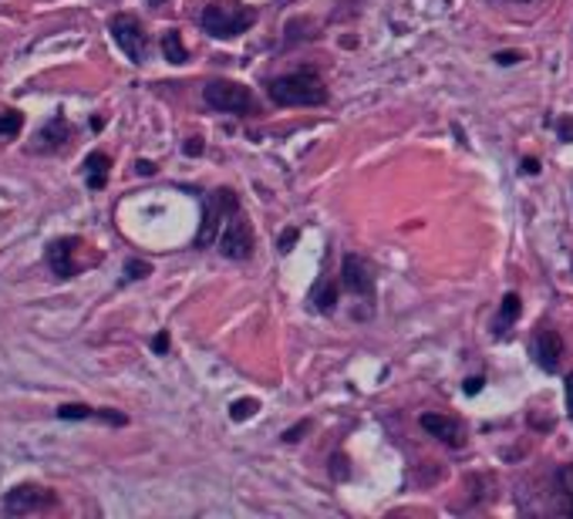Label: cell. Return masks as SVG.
Returning a JSON list of instances; mask_svg holds the SVG:
<instances>
[{"instance_id":"obj_1","label":"cell","mask_w":573,"mask_h":519,"mask_svg":"<svg viewBox=\"0 0 573 519\" xmlns=\"http://www.w3.org/2000/svg\"><path fill=\"white\" fill-rule=\"evenodd\" d=\"M267 95L280 108H314V105L328 102V85H325L321 72L307 64V68H297V72L270 78L267 82Z\"/></svg>"},{"instance_id":"obj_2","label":"cell","mask_w":573,"mask_h":519,"mask_svg":"<svg viewBox=\"0 0 573 519\" xmlns=\"http://www.w3.org/2000/svg\"><path fill=\"white\" fill-rule=\"evenodd\" d=\"M200 24L210 38L230 41V38L246 34L253 24H257V11L246 8V4H236V0H213V4L203 11Z\"/></svg>"},{"instance_id":"obj_3","label":"cell","mask_w":573,"mask_h":519,"mask_svg":"<svg viewBox=\"0 0 573 519\" xmlns=\"http://www.w3.org/2000/svg\"><path fill=\"white\" fill-rule=\"evenodd\" d=\"M240 210V200L233 189H216L206 197V213H203V226L197 233V246H213L220 240V230L226 226V220Z\"/></svg>"},{"instance_id":"obj_4","label":"cell","mask_w":573,"mask_h":519,"mask_svg":"<svg viewBox=\"0 0 573 519\" xmlns=\"http://www.w3.org/2000/svg\"><path fill=\"white\" fill-rule=\"evenodd\" d=\"M108 31L115 38V44L121 47V54L129 57L132 64H146L149 61V34H146V28H142L139 18H132V14H115L108 21Z\"/></svg>"},{"instance_id":"obj_5","label":"cell","mask_w":573,"mask_h":519,"mask_svg":"<svg viewBox=\"0 0 573 519\" xmlns=\"http://www.w3.org/2000/svg\"><path fill=\"white\" fill-rule=\"evenodd\" d=\"M203 98H206L210 108H216V112H230V115L257 112V98H253V92H250L246 85H240V82H226V78L210 82V85L203 88Z\"/></svg>"},{"instance_id":"obj_6","label":"cell","mask_w":573,"mask_h":519,"mask_svg":"<svg viewBox=\"0 0 573 519\" xmlns=\"http://www.w3.org/2000/svg\"><path fill=\"white\" fill-rule=\"evenodd\" d=\"M51 506H57V496L44 486H34V483H21L4 496L8 516H31V512H44Z\"/></svg>"},{"instance_id":"obj_7","label":"cell","mask_w":573,"mask_h":519,"mask_svg":"<svg viewBox=\"0 0 573 519\" xmlns=\"http://www.w3.org/2000/svg\"><path fill=\"white\" fill-rule=\"evenodd\" d=\"M216 246H220V253H223L226 260H250V253H253V230H250V220H246L240 210H236V213L226 220V226L220 230Z\"/></svg>"},{"instance_id":"obj_8","label":"cell","mask_w":573,"mask_h":519,"mask_svg":"<svg viewBox=\"0 0 573 519\" xmlns=\"http://www.w3.org/2000/svg\"><path fill=\"white\" fill-rule=\"evenodd\" d=\"M78 250H82L78 236H61L47 246V267L54 271V277L68 280L85 267V260H78Z\"/></svg>"},{"instance_id":"obj_9","label":"cell","mask_w":573,"mask_h":519,"mask_svg":"<svg viewBox=\"0 0 573 519\" xmlns=\"http://www.w3.org/2000/svg\"><path fill=\"white\" fill-rule=\"evenodd\" d=\"M75 139V128H72V121L65 118V115H51L47 118V125L38 133V139H34V146H31V152H61V149H68V142Z\"/></svg>"},{"instance_id":"obj_10","label":"cell","mask_w":573,"mask_h":519,"mask_svg":"<svg viewBox=\"0 0 573 519\" xmlns=\"http://www.w3.org/2000/svg\"><path fill=\"white\" fill-rule=\"evenodd\" d=\"M341 274H344V287H348L354 297H364L368 304L374 300V271H371V264H368L364 256L348 253Z\"/></svg>"},{"instance_id":"obj_11","label":"cell","mask_w":573,"mask_h":519,"mask_svg":"<svg viewBox=\"0 0 573 519\" xmlns=\"http://www.w3.org/2000/svg\"><path fill=\"white\" fill-rule=\"evenodd\" d=\"M418 425L432 435V438H438L442 445H449V448H459L463 442H466V428H463V422L456 419V415H432V412H425L422 419H418Z\"/></svg>"},{"instance_id":"obj_12","label":"cell","mask_w":573,"mask_h":519,"mask_svg":"<svg viewBox=\"0 0 573 519\" xmlns=\"http://www.w3.org/2000/svg\"><path fill=\"white\" fill-rule=\"evenodd\" d=\"M533 358L547 374H553L560 368V358H563V338L553 328H543L540 324L537 335H533Z\"/></svg>"},{"instance_id":"obj_13","label":"cell","mask_w":573,"mask_h":519,"mask_svg":"<svg viewBox=\"0 0 573 519\" xmlns=\"http://www.w3.org/2000/svg\"><path fill=\"white\" fill-rule=\"evenodd\" d=\"M57 419L61 422H85V419H102L108 425H125V415H115V412H98V409H88V405H61L57 409Z\"/></svg>"},{"instance_id":"obj_14","label":"cell","mask_w":573,"mask_h":519,"mask_svg":"<svg viewBox=\"0 0 573 519\" xmlns=\"http://www.w3.org/2000/svg\"><path fill=\"white\" fill-rule=\"evenodd\" d=\"M108 169H112V159L105 156V152H92L88 159H85V182H88V189H105L108 186Z\"/></svg>"},{"instance_id":"obj_15","label":"cell","mask_w":573,"mask_h":519,"mask_svg":"<svg viewBox=\"0 0 573 519\" xmlns=\"http://www.w3.org/2000/svg\"><path fill=\"white\" fill-rule=\"evenodd\" d=\"M517 317H520V297H517V294H506V297H502V310H499V317H496V328H492L496 338H506Z\"/></svg>"},{"instance_id":"obj_16","label":"cell","mask_w":573,"mask_h":519,"mask_svg":"<svg viewBox=\"0 0 573 519\" xmlns=\"http://www.w3.org/2000/svg\"><path fill=\"white\" fill-rule=\"evenodd\" d=\"M553 483H556V499H560V509L573 516V463H570V466H560Z\"/></svg>"},{"instance_id":"obj_17","label":"cell","mask_w":573,"mask_h":519,"mask_svg":"<svg viewBox=\"0 0 573 519\" xmlns=\"http://www.w3.org/2000/svg\"><path fill=\"white\" fill-rule=\"evenodd\" d=\"M162 54H166L169 64H185V61H189V51H185L179 31H166V34H162Z\"/></svg>"},{"instance_id":"obj_18","label":"cell","mask_w":573,"mask_h":519,"mask_svg":"<svg viewBox=\"0 0 573 519\" xmlns=\"http://www.w3.org/2000/svg\"><path fill=\"white\" fill-rule=\"evenodd\" d=\"M24 128V115L21 112H4L0 115V139H14Z\"/></svg>"},{"instance_id":"obj_19","label":"cell","mask_w":573,"mask_h":519,"mask_svg":"<svg viewBox=\"0 0 573 519\" xmlns=\"http://www.w3.org/2000/svg\"><path fill=\"white\" fill-rule=\"evenodd\" d=\"M335 300H338V290H335V287L317 284V290H314V307H317V310L331 314V310H335Z\"/></svg>"},{"instance_id":"obj_20","label":"cell","mask_w":573,"mask_h":519,"mask_svg":"<svg viewBox=\"0 0 573 519\" xmlns=\"http://www.w3.org/2000/svg\"><path fill=\"white\" fill-rule=\"evenodd\" d=\"M257 409H261L257 399H243V402H233L230 415H233V422H243V419H253V415H257Z\"/></svg>"},{"instance_id":"obj_21","label":"cell","mask_w":573,"mask_h":519,"mask_svg":"<svg viewBox=\"0 0 573 519\" xmlns=\"http://www.w3.org/2000/svg\"><path fill=\"white\" fill-rule=\"evenodd\" d=\"M149 274H152V267L146 264V260H129V264H125V280H142Z\"/></svg>"},{"instance_id":"obj_22","label":"cell","mask_w":573,"mask_h":519,"mask_svg":"<svg viewBox=\"0 0 573 519\" xmlns=\"http://www.w3.org/2000/svg\"><path fill=\"white\" fill-rule=\"evenodd\" d=\"M310 428V422H300V425H294V428H287L284 432V442H300V435Z\"/></svg>"},{"instance_id":"obj_23","label":"cell","mask_w":573,"mask_h":519,"mask_svg":"<svg viewBox=\"0 0 573 519\" xmlns=\"http://www.w3.org/2000/svg\"><path fill=\"white\" fill-rule=\"evenodd\" d=\"M300 236V230L294 226V230H287L284 236H280V253H290V246H294V240Z\"/></svg>"},{"instance_id":"obj_24","label":"cell","mask_w":573,"mask_h":519,"mask_svg":"<svg viewBox=\"0 0 573 519\" xmlns=\"http://www.w3.org/2000/svg\"><path fill=\"white\" fill-rule=\"evenodd\" d=\"M560 139H563V142H573V121H570V118L560 121Z\"/></svg>"},{"instance_id":"obj_25","label":"cell","mask_w":573,"mask_h":519,"mask_svg":"<svg viewBox=\"0 0 573 519\" xmlns=\"http://www.w3.org/2000/svg\"><path fill=\"white\" fill-rule=\"evenodd\" d=\"M496 61H499V64H517V61H520V54H513V51H499V54H496Z\"/></svg>"},{"instance_id":"obj_26","label":"cell","mask_w":573,"mask_h":519,"mask_svg":"<svg viewBox=\"0 0 573 519\" xmlns=\"http://www.w3.org/2000/svg\"><path fill=\"white\" fill-rule=\"evenodd\" d=\"M152 348H156V354H166V351H169V335H159V338L152 341Z\"/></svg>"},{"instance_id":"obj_27","label":"cell","mask_w":573,"mask_h":519,"mask_svg":"<svg viewBox=\"0 0 573 519\" xmlns=\"http://www.w3.org/2000/svg\"><path fill=\"white\" fill-rule=\"evenodd\" d=\"M566 412H570V419H573V374L566 378Z\"/></svg>"},{"instance_id":"obj_28","label":"cell","mask_w":573,"mask_h":519,"mask_svg":"<svg viewBox=\"0 0 573 519\" xmlns=\"http://www.w3.org/2000/svg\"><path fill=\"white\" fill-rule=\"evenodd\" d=\"M479 388H482V378H469L466 381V395H479Z\"/></svg>"},{"instance_id":"obj_29","label":"cell","mask_w":573,"mask_h":519,"mask_svg":"<svg viewBox=\"0 0 573 519\" xmlns=\"http://www.w3.org/2000/svg\"><path fill=\"white\" fill-rule=\"evenodd\" d=\"M185 152H189V156H200V152H203V146H200V139H189V146H185Z\"/></svg>"},{"instance_id":"obj_30","label":"cell","mask_w":573,"mask_h":519,"mask_svg":"<svg viewBox=\"0 0 573 519\" xmlns=\"http://www.w3.org/2000/svg\"><path fill=\"white\" fill-rule=\"evenodd\" d=\"M136 169H139V176H152V172H156V166H152V162H139Z\"/></svg>"},{"instance_id":"obj_31","label":"cell","mask_w":573,"mask_h":519,"mask_svg":"<svg viewBox=\"0 0 573 519\" xmlns=\"http://www.w3.org/2000/svg\"><path fill=\"white\" fill-rule=\"evenodd\" d=\"M523 166H527V172H530V176H533V172H540V169H537V159H527Z\"/></svg>"},{"instance_id":"obj_32","label":"cell","mask_w":573,"mask_h":519,"mask_svg":"<svg viewBox=\"0 0 573 519\" xmlns=\"http://www.w3.org/2000/svg\"><path fill=\"white\" fill-rule=\"evenodd\" d=\"M149 4H152V8H162V4H166V0H149Z\"/></svg>"},{"instance_id":"obj_33","label":"cell","mask_w":573,"mask_h":519,"mask_svg":"<svg viewBox=\"0 0 573 519\" xmlns=\"http://www.w3.org/2000/svg\"><path fill=\"white\" fill-rule=\"evenodd\" d=\"M523 4H527V0H523Z\"/></svg>"}]
</instances>
